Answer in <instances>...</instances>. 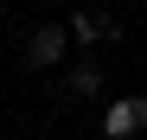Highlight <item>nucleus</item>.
Instances as JSON below:
<instances>
[{
  "instance_id": "7ed1b4c3",
  "label": "nucleus",
  "mask_w": 147,
  "mask_h": 140,
  "mask_svg": "<svg viewBox=\"0 0 147 140\" xmlns=\"http://www.w3.org/2000/svg\"><path fill=\"white\" fill-rule=\"evenodd\" d=\"M77 45H109L115 38V19H102V13H70V26H64Z\"/></svg>"
},
{
  "instance_id": "f03ea898",
  "label": "nucleus",
  "mask_w": 147,
  "mask_h": 140,
  "mask_svg": "<svg viewBox=\"0 0 147 140\" xmlns=\"http://www.w3.org/2000/svg\"><path fill=\"white\" fill-rule=\"evenodd\" d=\"M64 45H70V32H58V26H38V32L26 38V57H32L38 70H51V64L64 57Z\"/></svg>"
},
{
  "instance_id": "f257e3e1",
  "label": "nucleus",
  "mask_w": 147,
  "mask_h": 140,
  "mask_svg": "<svg viewBox=\"0 0 147 140\" xmlns=\"http://www.w3.org/2000/svg\"><path fill=\"white\" fill-rule=\"evenodd\" d=\"M147 127V96H121V102H109V115H102V134L109 140H134Z\"/></svg>"
},
{
  "instance_id": "20e7f679",
  "label": "nucleus",
  "mask_w": 147,
  "mask_h": 140,
  "mask_svg": "<svg viewBox=\"0 0 147 140\" xmlns=\"http://www.w3.org/2000/svg\"><path fill=\"white\" fill-rule=\"evenodd\" d=\"M96 89H102V70H96V64H77V70H70V96H96Z\"/></svg>"
}]
</instances>
